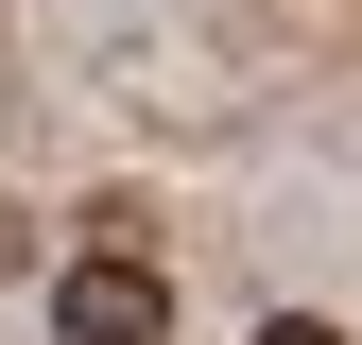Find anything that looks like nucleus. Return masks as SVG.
I'll return each mask as SVG.
<instances>
[{"instance_id": "obj_1", "label": "nucleus", "mask_w": 362, "mask_h": 345, "mask_svg": "<svg viewBox=\"0 0 362 345\" xmlns=\"http://www.w3.org/2000/svg\"><path fill=\"white\" fill-rule=\"evenodd\" d=\"M52 328H69V345H173V259L86 242L69 276H52Z\"/></svg>"}, {"instance_id": "obj_2", "label": "nucleus", "mask_w": 362, "mask_h": 345, "mask_svg": "<svg viewBox=\"0 0 362 345\" xmlns=\"http://www.w3.org/2000/svg\"><path fill=\"white\" fill-rule=\"evenodd\" d=\"M259 345H345V328H310V311H276V328H259Z\"/></svg>"}, {"instance_id": "obj_3", "label": "nucleus", "mask_w": 362, "mask_h": 345, "mask_svg": "<svg viewBox=\"0 0 362 345\" xmlns=\"http://www.w3.org/2000/svg\"><path fill=\"white\" fill-rule=\"evenodd\" d=\"M18 259H35V225H0V276H18Z\"/></svg>"}]
</instances>
